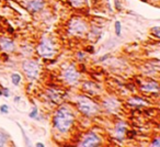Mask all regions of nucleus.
<instances>
[{
    "mask_svg": "<svg viewBox=\"0 0 160 147\" xmlns=\"http://www.w3.org/2000/svg\"><path fill=\"white\" fill-rule=\"evenodd\" d=\"M75 115L71 109L67 105H62L55 112L53 117V123L54 126L57 128V131L60 133H67L70 130V128L74 124Z\"/></svg>",
    "mask_w": 160,
    "mask_h": 147,
    "instance_id": "obj_1",
    "label": "nucleus"
},
{
    "mask_svg": "<svg viewBox=\"0 0 160 147\" xmlns=\"http://www.w3.org/2000/svg\"><path fill=\"white\" fill-rule=\"evenodd\" d=\"M77 104H78V109L81 111L83 114H86L88 116H91L95 114L98 112V105L94 103L92 100H90L89 98L86 97H80L78 98L77 101Z\"/></svg>",
    "mask_w": 160,
    "mask_h": 147,
    "instance_id": "obj_2",
    "label": "nucleus"
},
{
    "mask_svg": "<svg viewBox=\"0 0 160 147\" xmlns=\"http://www.w3.org/2000/svg\"><path fill=\"white\" fill-rule=\"evenodd\" d=\"M37 53L39 56L51 58L55 55V44L50 37H43L37 46Z\"/></svg>",
    "mask_w": 160,
    "mask_h": 147,
    "instance_id": "obj_3",
    "label": "nucleus"
},
{
    "mask_svg": "<svg viewBox=\"0 0 160 147\" xmlns=\"http://www.w3.org/2000/svg\"><path fill=\"white\" fill-rule=\"evenodd\" d=\"M22 69H23L25 76H27L29 79H31V80H35V79H37V77H39V63L35 62V61H32V59L25 61V62L22 64Z\"/></svg>",
    "mask_w": 160,
    "mask_h": 147,
    "instance_id": "obj_4",
    "label": "nucleus"
},
{
    "mask_svg": "<svg viewBox=\"0 0 160 147\" xmlns=\"http://www.w3.org/2000/svg\"><path fill=\"white\" fill-rule=\"evenodd\" d=\"M88 30L86 22L81 19L78 18H75L70 21L69 23V27H68V31L70 32V34L75 35V36H82Z\"/></svg>",
    "mask_w": 160,
    "mask_h": 147,
    "instance_id": "obj_5",
    "label": "nucleus"
},
{
    "mask_svg": "<svg viewBox=\"0 0 160 147\" xmlns=\"http://www.w3.org/2000/svg\"><path fill=\"white\" fill-rule=\"evenodd\" d=\"M62 77L66 80V82L70 84V85H75L78 82L80 75L74 65H68L62 71Z\"/></svg>",
    "mask_w": 160,
    "mask_h": 147,
    "instance_id": "obj_6",
    "label": "nucleus"
},
{
    "mask_svg": "<svg viewBox=\"0 0 160 147\" xmlns=\"http://www.w3.org/2000/svg\"><path fill=\"white\" fill-rule=\"evenodd\" d=\"M100 144H101L100 136H98L93 132H90V133L86 134V136L81 141L80 145L83 147H94V146H99Z\"/></svg>",
    "mask_w": 160,
    "mask_h": 147,
    "instance_id": "obj_7",
    "label": "nucleus"
},
{
    "mask_svg": "<svg viewBox=\"0 0 160 147\" xmlns=\"http://www.w3.org/2000/svg\"><path fill=\"white\" fill-rule=\"evenodd\" d=\"M0 47L4 52H13L16 50V45L8 37H0Z\"/></svg>",
    "mask_w": 160,
    "mask_h": 147,
    "instance_id": "obj_8",
    "label": "nucleus"
},
{
    "mask_svg": "<svg viewBox=\"0 0 160 147\" xmlns=\"http://www.w3.org/2000/svg\"><path fill=\"white\" fill-rule=\"evenodd\" d=\"M44 0H29L27 9L32 12H37L44 8Z\"/></svg>",
    "mask_w": 160,
    "mask_h": 147,
    "instance_id": "obj_9",
    "label": "nucleus"
},
{
    "mask_svg": "<svg viewBox=\"0 0 160 147\" xmlns=\"http://www.w3.org/2000/svg\"><path fill=\"white\" fill-rule=\"evenodd\" d=\"M118 107H120V102H118L116 99L109 98V99H105V100L103 101V108H105L110 112L117 110Z\"/></svg>",
    "mask_w": 160,
    "mask_h": 147,
    "instance_id": "obj_10",
    "label": "nucleus"
},
{
    "mask_svg": "<svg viewBox=\"0 0 160 147\" xmlns=\"http://www.w3.org/2000/svg\"><path fill=\"white\" fill-rule=\"evenodd\" d=\"M141 89H144L145 91H155V92H157L159 90V86H158V82L151 81L141 86Z\"/></svg>",
    "mask_w": 160,
    "mask_h": 147,
    "instance_id": "obj_11",
    "label": "nucleus"
},
{
    "mask_svg": "<svg viewBox=\"0 0 160 147\" xmlns=\"http://www.w3.org/2000/svg\"><path fill=\"white\" fill-rule=\"evenodd\" d=\"M125 131H126V126L123 123L117 124L116 128H115V132H116L117 136H123L125 134Z\"/></svg>",
    "mask_w": 160,
    "mask_h": 147,
    "instance_id": "obj_12",
    "label": "nucleus"
},
{
    "mask_svg": "<svg viewBox=\"0 0 160 147\" xmlns=\"http://www.w3.org/2000/svg\"><path fill=\"white\" fill-rule=\"evenodd\" d=\"M21 76H20L19 74H17V73H13L11 75V81L12 84L14 86H19L20 84H21Z\"/></svg>",
    "mask_w": 160,
    "mask_h": 147,
    "instance_id": "obj_13",
    "label": "nucleus"
},
{
    "mask_svg": "<svg viewBox=\"0 0 160 147\" xmlns=\"http://www.w3.org/2000/svg\"><path fill=\"white\" fill-rule=\"evenodd\" d=\"M132 104L134 105H143V104H146V102H145L143 99H141V98H132L131 99V101H129Z\"/></svg>",
    "mask_w": 160,
    "mask_h": 147,
    "instance_id": "obj_14",
    "label": "nucleus"
},
{
    "mask_svg": "<svg viewBox=\"0 0 160 147\" xmlns=\"http://www.w3.org/2000/svg\"><path fill=\"white\" fill-rule=\"evenodd\" d=\"M7 141H8L7 134H4V132L0 131V146H4L6 143H7Z\"/></svg>",
    "mask_w": 160,
    "mask_h": 147,
    "instance_id": "obj_15",
    "label": "nucleus"
},
{
    "mask_svg": "<svg viewBox=\"0 0 160 147\" xmlns=\"http://www.w3.org/2000/svg\"><path fill=\"white\" fill-rule=\"evenodd\" d=\"M121 30H122L121 22H120V21H116V22H115V34H116L117 36L121 35Z\"/></svg>",
    "mask_w": 160,
    "mask_h": 147,
    "instance_id": "obj_16",
    "label": "nucleus"
},
{
    "mask_svg": "<svg viewBox=\"0 0 160 147\" xmlns=\"http://www.w3.org/2000/svg\"><path fill=\"white\" fill-rule=\"evenodd\" d=\"M70 4L74 6V7H81L82 4H83V0H70Z\"/></svg>",
    "mask_w": 160,
    "mask_h": 147,
    "instance_id": "obj_17",
    "label": "nucleus"
},
{
    "mask_svg": "<svg viewBox=\"0 0 160 147\" xmlns=\"http://www.w3.org/2000/svg\"><path fill=\"white\" fill-rule=\"evenodd\" d=\"M0 112L2 113V114H7L9 112V108L7 104H2L0 107Z\"/></svg>",
    "mask_w": 160,
    "mask_h": 147,
    "instance_id": "obj_18",
    "label": "nucleus"
},
{
    "mask_svg": "<svg viewBox=\"0 0 160 147\" xmlns=\"http://www.w3.org/2000/svg\"><path fill=\"white\" fill-rule=\"evenodd\" d=\"M1 96H4V97H9V90L4 87H1Z\"/></svg>",
    "mask_w": 160,
    "mask_h": 147,
    "instance_id": "obj_19",
    "label": "nucleus"
},
{
    "mask_svg": "<svg viewBox=\"0 0 160 147\" xmlns=\"http://www.w3.org/2000/svg\"><path fill=\"white\" fill-rule=\"evenodd\" d=\"M29 116H30V117H32V119H34L35 116H37V109H36V108L33 109V110H32V112L29 114Z\"/></svg>",
    "mask_w": 160,
    "mask_h": 147,
    "instance_id": "obj_20",
    "label": "nucleus"
},
{
    "mask_svg": "<svg viewBox=\"0 0 160 147\" xmlns=\"http://www.w3.org/2000/svg\"><path fill=\"white\" fill-rule=\"evenodd\" d=\"M160 139L159 138H156L155 139V141H154V142H152L151 143V146H155V147H158V146H160Z\"/></svg>",
    "mask_w": 160,
    "mask_h": 147,
    "instance_id": "obj_21",
    "label": "nucleus"
},
{
    "mask_svg": "<svg viewBox=\"0 0 160 147\" xmlns=\"http://www.w3.org/2000/svg\"><path fill=\"white\" fill-rule=\"evenodd\" d=\"M152 32L155 33V35H156V37H159V27H156L152 29Z\"/></svg>",
    "mask_w": 160,
    "mask_h": 147,
    "instance_id": "obj_22",
    "label": "nucleus"
},
{
    "mask_svg": "<svg viewBox=\"0 0 160 147\" xmlns=\"http://www.w3.org/2000/svg\"><path fill=\"white\" fill-rule=\"evenodd\" d=\"M35 146H36V147H44V144H42V143H36Z\"/></svg>",
    "mask_w": 160,
    "mask_h": 147,
    "instance_id": "obj_23",
    "label": "nucleus"
},
{
    "mask_svg": "<svg viewBox=\"0 0 160 147\" xmlns=\"http://www.w3.org/2000/svg\"><path fill=\"white\" fill-rule=\"evenodd\" d=\"M19 100H20V98L19 97H16V100H14V101H16V102H18Z\"/></svg>",
    "mask_w": 160,
    "mask_h": 147,
    "instance_id": "obj_24",
    "label": "nucleus"
},
{
    "mask_svg": "<svg viewBox=\"0 0 160 147\" xmlns=\"http://www.w3.org/2000/svg\"><path fill=\"white\" fill-rule=\"evenodd\" d=\"M0 96H1V90H0Z\"/></svg>",
    "mask_w": 160,
    "mask_h": 147,
    "instance_id": "obj_25",
    "label": "nucleus"
},
{
    "mask_svg": "<svg viewBox=\"0 0 160 147\" xmlns=\"http://www.w3.org/2000/svg\"><path fill=\"white\" fill-rule=\"evenodd\" d=\"M27 1H29V0H27Z\"/></svg>",
    "mask_w": 160,
    "mask_h": 147,
    "instance_id": "obj_26",
    "label": "nucleus"
}]
</instances>
